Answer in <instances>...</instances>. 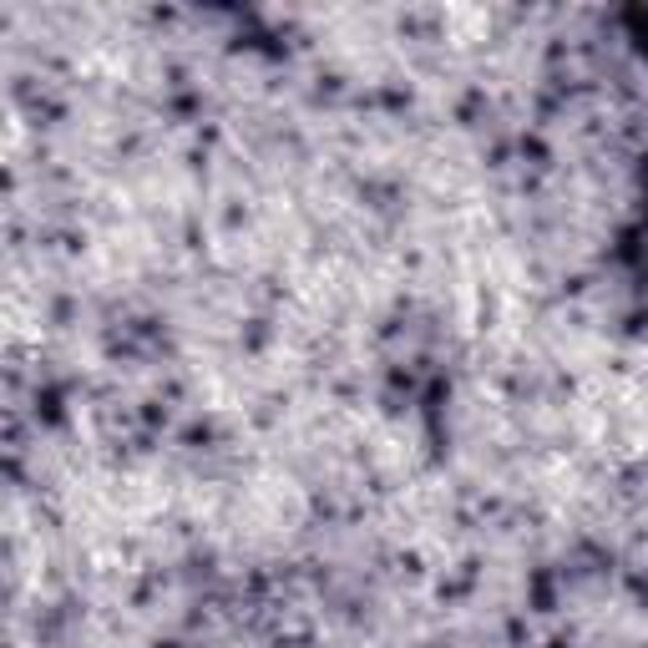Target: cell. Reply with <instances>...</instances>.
<instances>
[]
</instances>
